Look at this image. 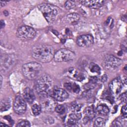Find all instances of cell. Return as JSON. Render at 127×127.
I'll return each mask as SVG.
<instances>
[{
	"instance_id": "obj_1",
	"label": "cell",
	"mask_w": 127,
	"mask_h": 127,
	"mask_svg": "<svg viewBox=\"0 0 127 127\" xmlns=\"http://www.w3.org/2000/svg\"><path fill=\"white\" fill-rule=\"evenodd\" d=\"M55 52L52 46L40 44L34 46L32 51V57L42 63L50 62L54 57Z\"/></svg>"
},
{
	"instance_id": "obj_2",
	"label": "cell",
	"mask_w": 127,
	"mask_h": 127,
	"mask_svg": "<svg viewBox=\"0 0 127 127\" xmlns=\"http://www.w3.org/2000/svg\"><path fill=\"white\" fill-rule=\"evenodd\" d=\"M38 7L46 20L50 23H53L56 20L60 13L59 8L53 4L43 3L40 4Z\"/></svg>"
},
{
	"instance_id": "obj_3",
	"label": "cell",
	"mask_w": 127,
	"mask_h": 127,
	"mask_svg": "<svg viewBox=\"0 0 127 127\" xmlns=\"http://www.w3.org/2000/svg\"><path fill=\"white\" fill-rule=\"evenodd\" d=\"M53 84V79L48 74H44L40 76L35 81L34 88L36 92L40 94L49 93Z\"/></svg>"
},
{
	"instance_id": "obj_4",
	"label": "cell",
	"mask_w": 127,
	"mask_h": 127,
	"mask_svg": "<svg viewBox=\"0 0 127 127\" xmlns=\"http://www.w3.org/2000/svg\"><path fill=\"white\" fill-rule=\"evenodd\" d=\"M42 65L37 62H30L23 65L22 71L23 75L29 80L37 77L42 70Z\"/></svg>"
},
{
	"instance_id": "obj_5",
	"label": "cell",
	"mask_w": 127,
	"mask_h": 127,
	"mask_svg": "<svg viewBox=\"0 0 127 127\" xmlns=\"http://www.w3.org/2000/svg\"><path fill=\"white\" fill-rule=\"evenodd\" d=\"M51 91L47 93L41 95L40 99V106L42 110L46 112H49L53 111L56 107L55 100L51 95Z\"/></svg>"
},
{
	"instance_id": "obj_6",
	"label": "cell",
	"mask_w": 127,
	"mask_h": 127,
	"mask_svg": "<svg viewBox=\"0 0 127 127\" xmlns=\"http://www.w3.org/2000/svg\"><path fill=\"white\" fill-rule=\"evenodd\" d=\"M75 57L76 55L73 52L69 49L63 48L55 53L54 59L56 62H64L72 61Z\"/></svg>"
},
{
	"instance_id": "obj_7",
	"label": "cell",
	"mask_w": 127,
	"mask_h": 127,
	"mask_svg": "<svg viewBox=\"0 0 127 127\" xmlns=\"http://www.w3.org/2000/svg\"><path fill=\"white\" fill-rule=\"evenodd\" d=\"M17 36L22 40H30L36 35V31L29 26H22L17 31Z\"/></svg>"
},
{
	"instance_id": "obj_8",
	"label": "cell",
	"mask_w": 127,
	"mask_h": 127,
	"mask_svg": "<svg viewBox=\"0 0 127 127\" xmlns=\"http://www.w3.org/2000/svg\"><path fill=\"white\" fill-rule=\"evenodd\" d=\"M127 84V78L123 76V79L117 77L112 80L109 83L110 91L112 95H118L122 91L124 85Z\"/></svg>"
},
{
	"instance_id": "obj_9",
	"label": "cell",
	"mask_w": 127,
	"mask_h": 127,
	"mask_svg": "<svg viewBox=\"0 0 127 127\" xmlns=\"http://www.w3.org/2000/svg\"><path fill=\"white\" fill-rule=\"evenodd\" d=\"M13 108L14 112L17 114H22L25 113L26 110V103L25 99L20 95L15 96Z\"/></svg>"
},
{
	"instance_id": "obj_10",
	"label": "cell",
	"mask_w": 127,
	"mask_h": 127,
	"mask_svg": "<svg viewBox=\"0 0 127 127\" xmlns=\"http://www.w3.org/2000/svg\"><path fill=\"white\" fill-rule=\"evenodd\" d=\"M104 66L108 69H114L118 68L122 64L121 59L113 55H107L104 59Z\"/></svg>"
},
{
	"instance_id": "obj_11",
	"label": "cell",
	"mask_w": 127,
	"mask_h": 127,
	"mask_svg": "<svg viewBox=\"0 0 127 127\" xmlns=\"http://www.w3.org/2000/svg\"><path fill=\"white\" fill-rule=\"evenodd\" d=\"M50 94L56 101L60 102L64 101L68 97V93L65 90L58 87H54Z\"/></svg>"
},
{
	"instance_id": "obj_12",
	"label": "cell",
	"mask_w": 127,
	"mask_h": 127,
	"mask_svg": "<svg viewBox=\"0 0 127 127\" xmlns=\"http://www.w3.org/2000/svg\"><path fill=\"white\" fill-rule=\"evenodd\" d=\"M94 43L93 36L90 34H85L79 36L76 40L77 45L83 48H87L91 46Z\"/></svg>"
},
{
	"instance_id": "obj_13",
	"label": "cell",
	"mask_w": 127,
	"mask_h": 127,
	"mask_svg": "<svg viewBox=\"0 0 127 127\" xmlns=\"http://www.w3.org/2000/svg\"><path fill=\"white\" fill-rule=\"evenodd\" d=\"M79 2L85 6L93 9H97L101 7L104 3L103 0H80Z\"/></svg>"
},
{
	"instance_id": "obj_14",
	"label": "cell",
	"mask_w": 127,
	"mask_h": 127,
	"mask_svg": "<svg viewBox=\"0 0 127 127\" xmlns=\"http://www.w3.org/2000/svg\"><path fill=\"white\" fill-rule=\"evenodd\" d=\"M23 97L25 100L29 104H32L35 99L33 91L29 87H26L23 91Z\"/></svg>"
},
{
	"instance_id": "obj_15",
	"label": "cell",
	"mask_w": 127,
	"mask_h": 127,
	"mask_svg": "<svg viewBox=\"0 0 127 127\" xmlns=\"http://www.w3.org/2000/svg\"><path fill=\"white\" fill-rule=\"evenodd\" d=\"M79 19L80 16L76 13H69L66 17L67 22L70 24H76L79 21Z\"/></svg>"
},
{
	"instance_id": "obj_16",
	"label": "cell",
	"mask_w": 127,
	"mask_h": 127,
	"mask_svg": "<svg viewBox=\"0 0 127 127\" xmlns=\"http://www.w3.org/2000/svg\"><path fill=\"white\" fill-rule=\"evenodd\" d=\"M15 61V59L13 56L10 55H7L5 57H4V60L1 61V64H3V67L4 68H9L13 64Z\"/></svg>"
},
{
	"instance_id": "obj_17",
	"label": "cell",
	"mask_w": 127,
	"mask_h": 127,
	"mask_svg": "<svg viewBox=\"0 0 127 127\" xmlns=\"http://www.w3.org/2000/svg\"><path fill=\"white\" fill-rule=\"evenodd\" d=\"M64 87L69 91L77 93L80 91V87L78 85L74 83H65L64 84Z\"/></svg>"
},
{
	"instance_id": "obj_18",
	"label": "cell",
	"mask_w": 127,
	"mask_h": 127,
	"mask_svg": "<svg viewBox=\"0 0 127 127\" xmlns=\"http://www.w3.org/2000/svg\"><path fill=\"white\" fill-rule=\"evenodd\" d=\"M98 113L102 116L107 115L109 112V109L107 106L103 104L98 106L96 109Z\"/></svg>"
},
{
	"instance_id": "obj_19",
	"label": "cell",
	"mask_w": 127,
	"mask_h": 127,
	"mask_svg": "<svg viewBox=\"0 0 127 127\" xmlns=\"http://www.w3.org/2000/svg\"><path fill=\"white\" fill-rule=\"evenodd\" d=\"M10 107V102L8 99H3L1 100L0 109L1 112L8 110Z\"/></svg>"
},
{
	"instance_id": "obj_20",
	"label": "cell",
	"mask_w": 127,
	"mask_h": 127,
	"mask_svg": "<svg viewBox=\"0 0 127 127\" xmlns=\"http://www.w3.org/2000/svg\"><path fill=\"white\" fill-rule=\"evenodd\" d=\"M84 113L87 117L90 118V119L93 118L95 114L94 108L93 106L86 107L84 110Z\"/></svg>"
},
{
	"instance_id": "obj_21",
	"label": "cell",
	"mask_w": 127,
	"mask_h": 127,
	"mask_svg": "<svg viewBox=\"0 0 127 127\" xmlns=\"http://www.w3.org/2000/svg\"><path fill=\"white\" fill-rule=\"evenodd\" d=\"M31 109H32V111L33 114L35 116H37L39 115L41 113V112L42 111L41 106L38 104L33 105Z\"/></svg>"
},
{
	"instance_id": "obj_22",
	"label": "cell",
	"mask_w": 127,
	"mask_h": 127,
	"mask_svg": "<svg viewBox=\"0 0 127 127\" xmlns=\"http://www.w3.org/2000/svg\"><path fill=\"white\" fill-rule=\"evenodd\" d=\"M105 121L103 119L101 118H97L94 123V126L97 127H103L105 126Z\"/></svg>"
},
{
	"instance_id": "obj_23",
	"label": "cell",
	"mask_w": 127,
	"mask_h": 127,
	"mask_svg": "<svg viewBox=\"0 0 127 127\" xmlns=\"http://www.w3.org/2000/svg\"><path fill=\"white\" fill-rule=\"evenodd\" d=\"M64 6L67 9H72L75 6V2L73 0L66 1L64 4Z\"/></svg>"
},
{
	"instance_id": "obj_24",
	"label": "cell",
	"mask_w": 127,
	"mask_h": 127,
	"mask_svg": "<svg viewBox=\"0 0 127 127\" xmlns=\"http://www.w3.org/2000/svg\"><path fill=\"white\" fill-rule=\"evenodd\" d=\"M30 126V123L26 120H22L18 123L16 125L17 127H28Z\"/></svg>"
},
{
	"instance_id": "obj_25",
	"label": "cell",
	"mask_w": 127,
	"mask_h": 127,
	"mask_svg": "<svg viewBox=\"0 0 127 127\" xmlns=\"http://www.w3.org/2000/svg\"><path fill=\"white\" fill-rule=\"evenodd\" d=\"M56 112L60 114H63L65 112V108L62 105H59L56 106L55 109Z\"/></svg>"
},
{
	"instance_id": "obj_26",
	"label": "cell",
	"mask_w": 127,
	"mask_h": 127,
	"mask_svg": "<svg viewBox=\"0 0 127 127\" xmlns=\"http://www.w3.org/2000/svg\"><path fill=\"white\" fill-rule=\"evenodd\" d=\"M81 118V114L80 113H78L77 112L75 113L71 114L69 116V118H70L71 119H73L77 121L80 120Z\"/></svg>"
},
{
	"instance_id": "obj_27",
	"label": "cell",
	"mask_w": 127,
	"mask_h": 127,
	"mask_svg": "<svg viewBox=\"0 0 127 127\" xmlns=\"http://www.w3.org/2000/svg\"><path fill=\"white\" fill-rule=\"evenodd\" d=\"M90 71L92 72H96V73H99L100 71V67L96 64H93L91 65L90 68Z\"/></svg>"
},
{
	"instance_id": "obj_28",
	"label": "cell",
	"mask_w": 127,
	"mask_h": 127,
	"mask_svg": "<svg viewBox=\"0 0 127 127\" xmlns=\"http://www.w3.org/2000/svg\"><path fill=\"white\" fill-rule=\"evenodd\" d=\"M78 123V121L74 120L73 119H71L70 118H69L67 122V126L69 127H75V126H77V124Z\"/></svg>"
},
{
	"instance_id": "obj_29",
	"label": "cell",
	"mask_w": 127,
	"mask_h": 127,
	"mask_svg": "<svg viewBox=\"0 0 127 127\" xmlns=\"http://www.w3.org/2000/svg\"><path fill=\"white\" fill-rule=\"evenodd\" d=\"M81 108V105L80 104H73L71 107V110H72L73 112H77L79 111Z\"/></svg>"
},
{
	"instance_id": "obj_30",
	"label": "cell",
	"mask_w": 127,
	"mask_h": 127,
	"mask_svg": "<svg viewBox=\"0 0 127 127\" xmlns=\"http://www.w3.org/2000/svg\"><path fill=\"white\" fill-rule=\"evenodd\" d=\"M112 126L114 127H122L123 126V124L121 121L116 120L113 122Z\"/></svg>"
},
{
	"instance_id": "obj_31",
	"label": "cell",
	"mask_w": 127,
	"mask_h": 127,
	"mask_svg": "<svg viewBox=\"0 0 127 127\" xmlns=\"http://www.w3.org/2000/svg\"><path fill=\"white\" fill-rule=\"evenodd\" d=\"M121 113L124 118L127 117V105L123 106L121 109Z\"/></svg>"
},
{
	"instance_id": "obj_32",
	"label": "cell",
	"mask_w": 127,
	"mask_h": 127,
	"mask_svg": "<svg viewBox=\"0 0 127 127\" xmlns=\"http://www.w3.org/2000/svg\"><path fill=\"white\" fill-rule=\"evenodd\" d=\"M121 100L123 101L124 102H126L127 101V92H125V93H123L120 96Z\"/></svg>"
},
{
	"instance_id": "obj_33",
	"label": "cell",
	"mask_w": 127,
	"mask_h": 127,
	"mask_svg": "<svg viewBox=\"0 0 127 127\" xmlns=\"http://www.w3.org/2000/svg\"><path fill=\"white\" fill-rule=\"evenodd\" d=\"M121 48L124 51L126 52V51H127V42L126 40L123 41V44H122Z\"/></svg>"
},
{
	"instance_id": "obj_34",
	"label": "cell",
	"mask_w": 127,
	"mask_h": 127,
	"mask_svg": "<svg viewBox=\"0 0 127 127\" xmlns=\"http://www.w3.org/2000/svg\"><path fill=\"white\" fill-rule=\"evenodd\" d=\"M4 118L5 120H6L7 121H8L10 123V124L11 125H13V122L12 119L11 118V117H10V116H5V117H4Z\"/></svg>"
},
{
	"instance_id": "obj_35",
	"label": "cell",
	"mask_w": 127,
	"mask_h": 127,
	"mask_svg": "<svg viewBox=\"0 0 127 127\" xmlns=\"http://www.w3.org/2000/svg\"><path fill=\"white\" fill-rule=\"evenodd\" d=\"M89 120H90V118H88V117L86 116V117L84 118V119L83 120V122L84 123V124H86V123H87L89 122Z\"/></svg>"
},
{
	"instance_id": "obj_36",
	"label": "cell",
	"mask_w": 127,
	"mask_h": 127,
	"mask_svg": "<svg viewBox=\"0 0 127 127\" xmlns=\"http://www.w3.org/2000/svg\"><path fill=\"white\" fill-rule=\"evenodd\" d=\"M6 3H7V1H0V7H2V6H4L5 5H6Z\"/></svg>"
},
{
	"instance_id": "obj_37",
	"label": "cell",
	"mask_w": 127,
	"mask_h": 127,
	"mask_svg": "<svg viewBox=\"0 0 127 127\" xmlns=\"http://www.w3.org/2000/svg\"><path fill=\"white\" fill-rule=\"evenodd\" d=\"M4 22L2 20H1L0 21V28H3L4 27Z\"/></svg>"
},
{
	"instance_id": "obj_38",
	"label": "cell",
	"mask_w": 127,
	"mask_h": 127,
	"mask_svg": "<svg viewBox=\"0 0 127 127\" xmlns=\"http://www.w3.org/2000/svg\"><path fill=\"white\" fill-rule=\"evenodd\" d=\"M107 78V77L106 75H104L102 77V81L103 82H105V81L106 80Z\"/></svg>"
},
{
	"instance_id": "obj_39",
	"label": "cell",
	"mask_w": 127,
	"mask_h": 127,
	"mask_svg": "<svg viewBox=\"0 0 127 127\" xmlns=\"http://www.w3.org/2000/svg\"><path fill=\"white\" fill-rule=\"evenodd\" d=\"M0 126L1 127H8V125H5V124H3L2 123H0Z\"/></svg>"
},
{
	"instance_id": "obj_40",
	"label": "cell",
	"mask_w": 127,
	"mask_h": 127,
	"mask_svg": "<svg viewBox=\"0 0 127 127\" xmlns=\"http://www.w3.org/2000/svg\"><path fill=\"white\" fill-rule=\"evenodd\" d=\"M3 13L4 14V15H5V16H7L8 14V12L7 11H3Z\"/></svg>"
},
{
	"instance_id": "obj_41",
	"label": "cell",
	"mask_w": 127,
	"mask_h": 127,
	"mask_svg": "<svg viewBox=\"0 0 127 127\" xmlns=\"http://www.w3.org/2000/svg\"><path fill=\"white\" fill-rule=\"evenodd\" d=\"M2 76H0V87H1V84H2Z\"/></svg>"
}]
</instances>
